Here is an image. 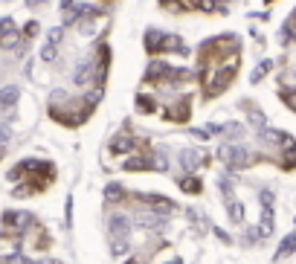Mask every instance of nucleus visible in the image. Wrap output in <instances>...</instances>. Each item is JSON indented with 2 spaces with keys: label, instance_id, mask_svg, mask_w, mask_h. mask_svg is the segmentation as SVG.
<instances>
[{
  "label": "nucleus",
  "instance_id": "393cba45",
  "mask_svg": "<svg viewBox=\"0 0 296 264\" xmlns=\"http://www.w3.org/2000/svg\"><path fill=\"white\" fill-rule=\"evenodd\" d=\"M151 169H157V172H166L169 169V160L163 154H151Z\"/></svg>",
  "mask_w": 296,
  "mask_h": 264
},
{
  "label": "nucleus",
  "instance_id": "412c9836",
  "mask_svg": "<svg viewBox=\"0 0 296 264\" xmlns=\"http://www.w3.org/2000/svg\"><path fill=\"white\" fill-rule=\"evenodd\" d=\"M110 253H113V255H125L128 253V238H110Z\"/></svg>",
  "mask_w": 296,
  "mask_h": 264
},
{
  "label": "nucleus",
  "instance_id": "cd10ccee",
  "mask_svg": "<svg viewBox=\"0 0 296 264\" xmlns=\"http://www.w3.org/2000/svg\"><path fill=\"white\" fill-rule=\"evenodd\" d=\"M61 35H64V27H55V29H50V44H61Z\"/></svg>",
  "mask_w": 296,
  "mask_h": 264
},
{
  "label": "nucleus",
  "instance_id": "5701e85b",
  "mask_svg": "<svg viewBox=\"0 0 296 264\" xmlns=\"http://www.w3.org/2000/svg\"><path fill=\"white\" fill-rule=\"evenodd\" d=\"M244 105H247V102H244ZM247 113H250V119H253V125H256V131H259V128H264V116H261V110L256 108V105H247Z\"/></svg>",
  "mask_w": 296,
  "mask_h": 264
},
{
  "label": "nucleus",
  "instance_id": "aec40b11",
  "mask_svg": "<svg viewBox=\"0 0 296 264\" xmlns=\"http://www.w3.org/2000/svg\"><path fill=\"white\" fill-rule=\"evenodd\" d=\"M270 67H273V61H261L259 67H256V70L250 73V82H253V84H259L261 79H264V76L270 73Z\"/></svg>",
  "mask_w": 296,
  "mask_h": 264
},
{
  "label": "nucleus",
  "instance_id": "dca6fc26",
  "mask_svg": "<svg viewBox=\"0 0 296 264\" xmlns=\"http://www.w3.org/2000/svg\"><path fill=\"white\" fill-rule=\"evenodd\" d=\"M189 113H192V110H189V99H183L180 105H174V108H171V113H166V116L174 119V122H186Z\"/></svg>",
  "mask_w": 296,
  "mask_h": 264
},
{
  "label": "nucleus",
  "instance_id": "f8f14e48",
  "mask_svg": "<svg viewBox=\"0 0 296 264\" xmlns=\"http://www.w3.org/2000/svg\"><path fill=\"white\" fill-rule=\"evenodd\" d=\"M163 35L166 32H160V29H148L145 32V50L148 53H163Z\"/></svg>",
  "mask_w": 296,
  "mask_h": 264
},
{
  "label": "nucleus",
  "instance_id": "c756f323",
  "mask_svg": "<svg viewBox=\"0 0 296 264\" xmlns=\"http://www.w3.org/2000/svg\"><path fill=\"white\" fill-rule=\"evenodd\" d=\"M9 264H29V261H27V258H24L20 253H15V255L9 258Z\"/></svg>",
  "mask_w": 296,
  "mask_h": 264
},
{
  "label": "nucleus",
  "instance_id": "4468645a",
  "mask_svg": "<svg viewBox=\"0 0 296 264\" xmlns=\"http://www.w3.org/2000/svg\"><path fill=\"white\" fill-rule=\"evenodd\" d=\"M226 215H230V221H233V224H241V221H244V206H241V201L226 198Z\"/></svg>",
  "mask_w": 296,
  "mask_h": 264
},
{
  "label": "nucleus",
  "instance_id": "20e7f679",
  "mask_svg": "<svg viewBox=\"0 0 296 264\" xmlns=\"http://www.w3.org/2000/svg\"><path fill=\"white\" fill-rule=\"evenodd\" d=\"M131 227H134V221L128 218L125 212H113V215L108 218V232H110V238H128Z\"/></svg>",
  "mask_w": 296,
  "mask_h": 264
},
{
  "label": "nucleus",
  "instance_id": "a878e982",
  "mask_svg": "<svg viewBox=\"0 0 296 264\" xmlns=\"http://www.w3.org/2000/svg\"><path fill=\"white\" fill-rule=\"evenodd\" d=\"M55 46L58 44H50V41H47V46L41 50V61H55Z\"/></svg>",
  "mask_w": 296,
  "mask_h": 264
},
{
  "label": "nucleus",
  "instance_id": "f704fd0d",
  "mask_svg": "<svg viewBox=\"0 0 296 264\" xmlns=\"http://www.w3.org/2000/svg\"><path fill=\"white\" fill-rule=\"evenodd\" d=\"M267 3H270V0H267Z\"/></svg>",
  "mask_w": 296,
  "mask_h": 264
},
{
  "label": "nucleus",
  "instance_id": "b1692460",
  "mask_svg": "<svg viewBox=\"0 0 296 264\" xmlns=\"http://www.w3.org/2000/svg\"><path fill=\"white\" fill-rule=\"evenodd\" d=\"M279 96H282V102H285L290 110H296V90H287V87H285V90L279 93Z\"/></svg>",
  "mask_w": 296,
  "mask_h": 264
},
{
  "label": "nucleus",
  "instance_id": "a211bd4d",
  "mask_svg": "<svg viewBox=\"0 0 296 264\" xmlns=\"http://www.w3.org/2000/svg\"><path fill=\"white\" fill-rule=\"evenodd\" d=\"M122 198H125V191H122V186H119V183H110V186H105V201L119 203Z\"/></svg>",
  "mask_w": 296,
  "mask_h": 264
},
{
  "label": "nucleus",
  "instance_id": "1a4fd4ad",
  "mask_svg": "<svg viewBox=\"0 0 296 264\" xmlns=\"http://www.w3.org/2000/svg\"><path fill=\"white\" fill-rule=\"evenodd\" d=\"M200 165H203V154H200V151H195V148L180 151V169H183V172H195Z\"/></svg>",
  "mask_w": 296,
  "mask_h": 264
},
{
  "label": "nucleus",
  "instance_id": "72a5a7b5",
  "mask_svg": "<svg viewBox=\"0 0 296 264\" xmlns=\"http://www.w3.org/2000/svg\"><path fill=\"white\" fill-rule=\"evenodd\" d=\"M166 264H183V261H180V258H171V261H166Z\"/></svg>",
  "mask_w": 296,
  "mask_h": 264
},
{
  "label": "nucleus",
  "instance_id": "c85d7f7f",
  "mask_svg": "<svg viewBox=\"0 0 296 264\" xmlns=\"http://www.w3.org/2000/svg\"><path fill=\"white\" fill-rule=\"evenodd\" d=\"M9 137H12V134H9V128H6V125H0V146H6V142H9Z\"/></svg>",
  "mask_w": 296,
  "mask_h": 264
},
{
  "label": "nucleus",
  "instance_id": "7ed1b4c3",
  "mask_svg": "<svg viewBox=\"0 0 296 264\" xmlns=\"http://www.w3.org/2000/svg\"><path fill=\"white\" fill-rule=\"evenodd\" d=\"M3 227H6V232L24 235V232H29V229L35 227V218H32L29 212H6V215H3Z\"/></svg>",
  "mask_w": 296,
  "mask_h": 264
},
{
  "label": "nucleus",
  "instance_id": "9d476101",
  "mask_svg": "<svg viewBox=\"0 0 296 264\" xmlns=\"http://www.w3.org/2000/svg\"><path fill=\"white\" fill-rule=\"evenodd\" d=\"M18 99H20V90L15 87V84H9V87H0V113L12 110L15 105H18Z\"/></svg>",
  "mask_w": 296,
  "mask_h": 264
},
{
  "label": "nucleus",
  "instance_id": "ddd939ff",
  "mask_svg": "<svg viewBox=\"0 0 296 264\" xmlns=\"http://www.w3.org/2000/svg\"><path fill=\"white\" fill-rule=\"evenodd\" d=\"M134 148H136L134 137H117L110 142V154H125V151H134Z\"/></svg>",
  "mask_w": 296,
  "mask_h": 264
},
{
  "label": "nucleus",
  "instance_id": "473e14b6",
  "mask_svg": "<svg viewBox=\"0 0 296 264\" xmlns=\"http://www.w3.org/2000/svg\"><path fill=\"white\" fill-rule=\"evenodd\" d=\"M64 9H73V0H61V12Z\"/></svg>",
  "mask_w": 296,
  "mask_h": 264
},
{
  "label": "nucleus",
  "instance_id": "2f4dec72",
  "mask_svg": "<svg viewBox=\"0 0 296 264\" xmlns=\"http://www.w3.org/2000/svg\"><path fill=\"white\" fill-rule=\"evenodd\" d=\"M41 3H47V0H27V6H29V9H35V6H41Z\"/></svg>",
  "mask_w": 296,
  "mask_h": 264
},
{
  "label": "nucleus",
  "instance_id": "6e6552de",
  "mask_svg": "<svg viewBox=\"0 0 296 264\" xmlns=\"http://www.w3.org/2000/svg\"><path fill=\"white\" fill-rule=\"evenodd\" d=\"M134 221H136L143 229H163V227H166V221H169V215L154 212V209H145V212H136Z\"/></svg>",
  "mask_w": 296,
  "mask_h": 264
},
{
  "label": "nucleus",
  "instance_id": "bb28decb",
  "mask_svg": "<svg viewBox=\"0 0 296 264\" xmlns=\"http://www.w3.org/2000/svg\"><path fill=\"white\" fill-rule=\"evenodd\" d=\"M218 189L224 191L226 198H233V180H230V177H221V183H218Z\"/></svg>",
  "mask_w": 296,
  "mask_h": 264
},
{
  "label": "nucleus",
  "instance_id": "f257e3e1",
  "mask_svg": "<svg viewBox=\"0 0 296 264\" xmlns=\"http://www.w3.org/2000/svg\"><path fill=\"white\" fill-rule=\"evenodd\" d=\"M218 157L224 160L226 169H247V165H250V151L244 146H235V142H224L221 151H218Z\"/></svg>",
  "mask_w": 296,
  "mask_h": 264
},
{
  "label": "nucleus",
  "instance_id": "f3484780",
  "mask_svg": "<svg viewBox=\"0 0 296 264\" xmlns=\"http://www.w3.org/2000/svg\"><path fill=\"white\" fill-rule=\"evenodd\" d=\"M221 134H226V139H241L244 125L241 122H226V125H221Z\"/></svg>",
  "mask_w": 296,
  "mask_h": 264
},
{
  "label": "nucleus",
  "instance_id": "2eb2a0df",
  "mask_svg": "<svg viewBox=\"0 0 296 264\" xmlns=\"http://www.w3.org/2000/svg\"><path fill=\"white\" fill-rule=\"evenodd\" d=\"M296 253V229L290 232V235L279 244V250H276V258H287V255H293Z\"/></svg>",
  "mask_w": 296,
  "mask_h": 264
},
{
  "label": "nucleus",
  "instance_id": "39448f33",
  "mask_svg": "<svg viewBox=\"0 0 296 264\" xmlns=\"http://www.w3.org/2000/svg\"><path fill=\"white\" fill-rule=\"evenodd\" d=\"M18 41H20V32H18V27H15V20L3 18L0 20V46H3V50H15Z\"/></svg>",
  "mask_w": 296,
  "mask_h": 264
},
{
  "label": "nucleus",
  "instance_id": "f03ea898",
  "mask_svg": "<svg viewBox=\"0 0 296 264\" xmlns=\"http://www.w3.org/2000/svg\"><path fill=\"white\" fill-rule=\"evenodd\" d=\"M261 221H259V235L261 238H267L273 229H276V218H273V191L270 189H261Z\"/></svg>",
  "mask_w": 296,
  "mask_h": 264
},
{
  "label": "nucleus",
  "instance_id": "0eeeda50",
  "mask_svg": "<svg viewBox=\"0 0 296 264\" xmlns=\"http://www.w3.org/2000/svg\"><path fill=\"white\" fill-rule=\"evenodd\" d=\"M136 201H145L148 203V209L163 212V215H171V212L177 209V203L169 201V198H163V195H136Z\"/></svg>",
  "mask_w": 296,
  "mask_h": 264
},
{
  "label": "nucleus",
  "instance_id": "9b49d317",
  "mask_svg": "<svg viewBox=\"0 0 296 264\" xmlns=\"http://www.w3.org/2000/svg\"><path fill=\"white\" fill-rule=\"evenodd\" d=\"M177 186H180L183 191H189V195H200V191H203V183L197 180L192 172H186L183 177H177Z\"/></svg>",
  "mask_w": 296,
  "mask_h": 264
},
{
  "label": "nucleus",
  "instance_id": "6ab92c4d",
  "mask_svg": "<svg viewBox=\"0 0 296 264\" xmlns=\"http://www.w3.org/2000/svg\"><path fill=\"white\" fill-rule=\"evenodd\" d=\"M215 134H221V125H203L192 131V137H197V139H212Z\"/></svg>",
  "mask_w": 296,
  "mask_h": 264
},
{
  "label": "nucleus",
  "instance_id": "7c9ffc66",
  "mask_svg": "<svg viewBox=\"0 0 296 264\" xmlns=\"http://www.w3.org/2000/svg\"><path fill=\"white\" fill-rule=\"evenodd\" d=\"M35 32H38V23H27V29H24V35H29V38H32Z\"/></svg>",
  "mask_w": 296,
  "mask_h": 264
},
{
  "label": "nucleus",
  "instance_id": "4be33fe9",
  "mask_svg": "<svg viewBox=\"0 0 296 264\" xmlns=\"http://www.w3.org/2000/svg\"><path fill=\"white\" fill-rule=\"evenodd\" d=\"M136 105L143 108V113H154V110H157V102H154V99H148V96H143V93L136 96Z\"/></svg>",
  "mask_w": 296,
  "mask_h": 264
},
{
  "label": "nucleus",
  "instance_id": "423d86ee",
  "mask_svg": "<svg viewBox=\"0 0 296 264\" xmlns=\"http://www.w3.org/2000/svg\"><path fill=\"white\" fill-rule=\"evenodd\" d=\"M96 58H81L79 67H76V73H73V79H76V84H90V82H96Z\"/></svg>",
  "mask_w": 296,
  "mask_h": 264
}]
</instances>
